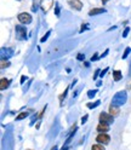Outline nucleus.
I'll return each mask as SVG.
<instances>
[{"label": "nucleus", "mask_w": 131, "mask_h": 150, "mask_svg": "<svg viewBox=\"0 0 131 150\" xmlns=\"http://www.w3.org/2000/svg\"><path fill=\"white\" fill-rule=\"evenodd\" d=\"M9 85H10V81L7 79H5V77H3V79H1V84H0V90L3 91L5 89H7Z\"/></svg>", "instance_id": "obj_11"}, {"label": "nucleus", "mask_w": 131, "mask_h": 150, "mask_svg": "<svg viewBox=\"0 0 131 150\" xmlns=\"http://www.w3.org/2000/svg\"><path fill=\"white\" fill-rule=\"evenodd\" d=\"M98 73H100V69H97V70H96V73H95V75H94V79H96L97 75H98Z\"/></svg>", "instance_id": "obj_23"}, {"label": "nucleus", "mask_w": 131, "mask_h": 150, "mask_svg": "<svg viewBox=\"0 0 131 150\" xmlns=\"http://www.w3.org/2000/svg\"><path fill=\"white\" fill-rule=\"evenodd\" d=\"M88 117H89V115H85V116H83V119H82V123H85V122H86Z\"/></svg>", "instance_id": "obj_20"}, {"label": "nucleus", "mask_w": 131, "mask_h": 150, "mask_svg": "<svg viewBox=\"0 0 131 150\" xmlns=\"http://www.w3.org/2000/svg\"><path fill=\"white\" fill-rule=\"evenodd\" d=\"M107 70H108V68H106V69L102 71V73H101V76H103V75H104V73H106V71H107Z\"/></svg>", "instance_id": "obj_25"}, {"label": "nucleus", "mask_w": 131, "mask_h": 150, "mask_svg": "<svg viewBox=\"0 0 131 150\" xmlns=\"http://www.w3.org/2000/svg\"><path fill=\"white\" fill-rule=\"evenodd\" d=\"M109 114L112 116H117V115H119V108H118V105H114V104H112L109 107Z\"/></svg>", "instance_id": "obj_8"}, {"label": "nucleus", "mask_w": 131, "mask_h": 150, "mask_svg": "<svg viewBox=\"0 0 131 150\" xmlns=\"http://www.w3.org/2000/svg\"><path fill=\"white\" fill-rule=\"evenodd\" d=\"M95 59H97V55H95V56L91 57V61H95Z\"/></svg>", "instance_id": "obj_24"}, {"label": "nucleus", "mask_w": 131, "mask_h": 150, "mask_svg": "<svg viewBox=\"0 0 131 150\" xmlns=\"http://www.w3.org/2000/svg\"><path fill=\"white\" fill-rule=\"evenodd\" d=\"M96 130H97L100 133H106L107 131H109V127H108L107 123H100Z\"/></svg>", "instance_id": "obj_9"}, {"label": "nucleus", "mask_w": 131, "mask_h": 150, "mask_svg": "<svg viewBox=\"0 0 131 150\" xmlns=\"http://www.w3.org/2000/svg\"><path fill=\"white\" fill-rule=\"evenodd\" d=\"M68 4L75 10H82V7H83V3L80 1V0H69Z\"/></svg>", "instance_id": "obj_7"}, {"label": "nucleus", "mask_w": 131, "mask_h": 150, "mask_svg": "<svg viewBox=\"0 0 131 150\" xmlns=\"http://www.w3.org/2000/svg\"><path fill=\"white\" fill-rule=\"evenodd\" d=\"M122 76H123V74H122V71H120V70H115V71H113L114 81H119L120 79H122Z\"/></svg>", "instance_id": "obj_12"}, {"label": "nucleus", "mask_w": 131, "mask_h": 150, "mask_svg": "<svg viewBox=\"0 0 131 150\" xmlns=\"http://www.w3.org/2000/svg\"><path fill=\"white\" fill-rule=\"evenodd\" d=\"M130 51H131V49H130V47H126V49H125V52H124V55H123V58H124V59H125V58H126V57L129 56Z\"/></svg>", "instance_id": "obj_16"}, {"label": "nucleus", "mask_w": 131, "mask_h": 150, "mask_svg": "<svg viewBox=\"0 0 131 150\" xmlns=\"http://www.w3.org/2000/svg\"><path fill=\"white\" fill-rule=\"evenodd\" d=\"M26 116H28V113H27V111H23V113L19 114L18 116H16V120H17V121H19V120H22V119H24Z\"/></svg>", "instance_id": "obj_13"}, {"label": "nucleus", "mask_w": 131, "mask_h": 150, "mask_svg": "<svg viewBox=\"0 0 131 150\" xmlns=\"http://www.w3.org/2000/svg\"><path fill=\"white\" fill-rule=\"evenodd\" d=\"M97 105H100V101H98V102H96L95 104H88V107H89V108H96Z\"/></svg>", "instance_id": "obj_19"}, {"label": "nucleus", "mask_w": 131, "mask_h": 150, "mask_svg": "<svg viewBox=\"0 0 131 150\" xmlns=\"http://www.w3.org/2000/svg\"><path fill=\"white\" fill-rule=\"evenodd\" d=\"M18 21L22 24H29L32 22V16L28 12H22L18 15Z\"/></svg>", "instance_id": "obj_4"}, {"label": "nucleus", "mask_w": 131, "mask_h": 150, "mask_svg": "<svg viewBox=\"0 0 131 150\" xmlns=\"http://www.w3.org/2000/svg\"><path fill=\"white\" fill-rule=\"evenodd\" d=\"M96 92H97V90H94V91H92V90H90V91H89V93H88V97H89V98H94L95 95H96Z\"/></svg>", "instance_id": "obj_15"}, {"label": "nucleus", "mask_w": 131, "mask_h": 150, "mask_svg": "<svg viewBox=\"0 0 131 150\" xmlns=\"http://www.w3.org/2000/svg\"><path fill=\"white\" fill-rule=\"evenodd\" d=\"M77 58H78V59H84V58H85V56L80 53V55H78V57H77Z\"/></svg>", "instance_id": "obj_22"}, {"label": "nucleus", "mask_w": 131, "mask_h": 150, "mask_svg": "<svg viewBox=\"0 0 131 150\" xmlns=\"http://www.w3.org/2000/svg\"><path fill=\"white\" fill-rule=\"evenodd\" d=\"M107 53H108V50H106V52H104V53L102 55V57H104V56H106V55H107Z\"/></svg>", "instance_id": "obj_26"}, {"label": "nucleus", "mask_w": 131, "mask_h": 150, "mask_svg": "<svg viewBox=\"0 0 131 150\" xmlns=\"http://www.w3.org/2000/svg\"><path fill=\"white\" fill-rule=\"evenodd\" d=\"M26 28L22 27V25H17L16 27V34H17V39L22 40V39H26Z\"/></svg>", "instance_id": "obj_6"}, {"label": "nucleus", "mask_w": 131, "mask_h": 150, "mask_svg": "<svg viewBox=\"0 0 131 150\" xmlns=\"http://www.w3.org/2000/svg\"><path fill=\"white\" fill-rule=\"evenodd\" d=\"M91 150H106L103 148V145H101V144H95V145H92Z\"/></svg>", "instance_id": "obj_14"}, {"label": "nucleus", "mask_w": 131, "mask_h": 150, "mask_svg": "<svg viewBox=\"0 0 131 150\" xmlns=\"http://www.w3.org/2000/svg\"><path fill=\"white\" fill-rule=\"evenodd\" d=\"M107 1H108V0H102V3H103V4H104V3H107Z\"/></svg>", "instance_id": "obj_27"}, {"label": "nucleus", "mask_w": 131, "mask_h": 150, "mask_svg": "<svg viewBox=\"0 0 131 150\" xmlns=\"http://www.w3.org/2000/svg\"><path fill=\"white\" fill-rule=\"evenodd\" d=\"M128 99V95L125 91H119L117 95L113 97V104L114 105H123Z\"/></svg>", "instance_id": "obj_1"}, {"label": "nucleus", "mask_w": 131, "mask_h": 150, "mask_svg": "<svg viewBox=\"0 0 131 150\" xmlns=\"http://www.w3.org/2000/svg\"><path fill=\"white\" fill-rule=\"evenodd\" d=\"M114 116H112L110 114H107V113H101L100 114V121L101 123H107V125H109V123H113L114 122Z\"/></svg>", "instance_id": "obj_2"}, {"label": "nucleus", "mask_w": 131, "mask_h": 150, "mask_svg": "<svg viewBox=\"0 0 131 150\" xmlns=\"http://www.w3.org/2000/svg\"><path fill=\"white\" fill-rule=\"evenodd\" d=\"M104 12H106L104 9H92V10H90L89 15L90 16H94V15H100V13H104Z\"/></svg>", "instance_id": "obj_10"}, {"label": "nucleus", "mask_w": 131, "mask_h": 150, "mask_svg": "<svg viewBox=\"0 0 131 150\" xmlns=\"http://www.w3.org/2000/svg\"><path fill=\"white\" fill-rule=\"evenodd\" d=\"M129 30H130V28H129V27H126V28H125L124 33H123V37H124V38H125V37H128V33H129Z\"/></svg>", "instance_id": "obj_18"}, {"label": "nucleus", "mask_w": 131, "mask_h": 150, "mask_svg": "<svg viewBox=\"0 0 131 150\" xmlns=\"http://www.w3.org/2000/svg\"><path fill=\"white\" fill-rule=\"evenodd\" d=\"M56 15L59 16V7H58V4H56Z\"/></svg>", "instance_id": "obj_21"}, {"label": "nucleus", "mask_w": 131, "mask_h": 150, "mask_svg": "<svg viewBox=\"0 0 131 150\" xmlns=\"http://www.w3.org/2000/svg\"><path fill=\"white\" fill-rule=\"evenodd\" d=\"M52 5H53V0H40V7H41V10L45 13L50 11Z\"/></svg>", "instance_id": "obj_3"}, {"label": "nucleus", "mask_w": 131, "mask_h": 150, "mask_svg": "<svg viewBox=\"0 0 131 150\" xmlns=\"http://www.w3.org/2000/svg\"><path fill=\"white\" fill-rule=\"evenodd\" d=\"M51 150H57V148H56V147H53V148H52Z\"/></svg>", "instance_id": "obj_28"}, {"label": "nucleus", "mask_w": 131, "mask_h": 150, "mask_svg": "<svg viewBox=\"0 0 131 150\" xmlns=\"http://www.w3.org/2000/svg\"><path fill=\"white\" fill-rule=\"evenodd\" d=\"M5 67H9V62H7V61L5 62V59H3V61H1V69H4Z\"/></svg>", "instance_id": "obj_17"}, {"label": "nucleus", "mask_w": 131, "mask_h": 150, "mask_svg": "<svg viewBox=\"0 0 131 150\" xmlns=\"http://www.w3.org/2000/svg\"><path fill=\"white\" fill-rule=\"evenodd\" d=\"M96 141L100 143V144H108L109 141H110V138L108 134H106V133H100L98 136L96 137Z\"/></svg>", "instance_id": "obj_5"}]
</instances>
